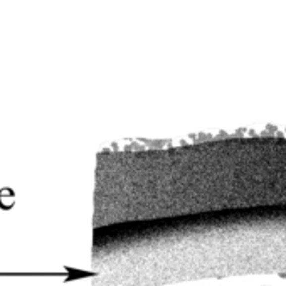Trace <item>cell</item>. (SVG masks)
<instances>
[{
	"label": "cell",
	"mask_w": 286,
	"mask_h": 286,
	"mask_svg": "<svg viewBox=\"0 0 286 286\" xmlns=\"http://www.w3.org/2000/svg\"><path fill=\"white\" fill-rule=\"evenodd\" d=\"M145 143H147L148 147L160 148V147H164V145H167L169 142H165V140H145Z\"/></svg>",
	"instance_id": "1"
},
{
	"label": "cell",
	"mask_w": 286,
	"mask_h": 286,
	"mask_svg": "<svg viewBox=\"0 0 286 286\" xmlns=\"http://www.w3.org/2000/svg\"><path fill=\"white\" fill-rule=\"evenodd\" d=\"M126 152H131V150H143V147L140 143H130V145H126V148H125Z\"/></svg>",
	"instance_id": "2"
},
{
	"label": "cell",
	"mask_w": 286,
	"mask_h": 286,
	"mask_svg": "<svg viewBox=\"0 0 286 286\" xmlns=\"http://www.w3.org/2000/svg\"><path fill=\"white\" fill-rule=\"evenodd\" d=\"M266 131H270V133L276 135V133H278V128H276L275 125H266Z\"/></svg>",
	"instance_id": "3"
},
{
	"label": "cell",
	"mask_w": 286,
	"mask_h": 286,
	"mask_svg": "<svg viewBox=\"0 0 286 286\" xmlns=\"http://www.w3.org/2000/svg\"><path fill=\"white\" fill-rule=\"evenodd\" d=\"M197 138H199V142H202V140H206V138H212V136H211V135H204V133H200V135L197 136Z\"/></svg>",
	"instance_id": "4"
},
{
	"label": "cell",
	"mask_w": 286,
	"mask_h": 286,
	"mask_svg": "<svg viewBox=\"0 0 286 286\" xmlns=\"http://www.w3.org/2000/svg\"><path fill=\"white\" fill-rule=\"evenodd\" d=\"M244 133H246V128H239V130H237L234 135H236V136H241V135H244Z\"/></svg>",
	"instance_id": "5"
},
{
	"label": "cell",
	"mask_w": 286,
	"mask_h": 286,
	"mask_svg": "<svg viewBox=\"0 0 286 286\" xmlns=\"http://www.w3.org/2000/svg\"><path fill=\"white\" fill-rule=\"evenodd\" d=\"M261 136H273V133H270V131H266V130H264L263 133H261Z\"/></svg>",
	"instance_id": "6"
},
{
	"label": "cell",
	"mask_w": 286,
	"mask_h": 286,
	"mask_svg": "<svg viewBox=\"0 0 286 286\" xmlns=\"http://www.w3.org/2000/svg\"><path fill=\"white\" fill-rule=\"evenodd\" d=\"M280 278H286V273H281V275H280Z\"/></svg>",
	"instance_id": "7"
},
{
	"label": "cell",
	"mask_w": 286,
	"mask_h": 286,
	"mask_svg": "<svg viewBox=\"0 0 286 286\" xmlns=\"http://www.w3.org/2000/svg\"><path fill=\"white\" fill-rule=\"evenodd\" d=\"M285 131H286V130H285Z\"/></svg>",
	"instance_id": "8"
}]
</instances>
